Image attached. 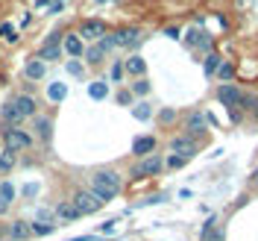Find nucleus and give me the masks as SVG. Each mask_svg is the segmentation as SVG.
I'll use <instances>...</instances> for the list:
<instances>
[{"label": "nucleus", "mask_w": 258, "mask_h": 241, "mask_svg": "<svg viewBox=\"0 0 258 241\" xmlns=\"http://www.w3.org/2000/svg\"><path fill=\"white\" fill-rule=\"evenodd\" d=\"M120 185H123V179L117 171H109V168H103V171H94L91 174V185H88V191L97 194L103 203H109L114 200L117 194H120Z\"/></svg>", "instance_id": "1"}, {"label": "nucleus", "mask_w": 258, "mask_h": 241, "mask_svg": "<svg viewBox=\"0 0 258 241\" xmlns=\"http://www.w3.org/2000/svg\"><path fill=\"white\" fill-rule=\"evenodd\" d=\"M74 206H77V212L80 215H94V212L103 209V200L97 197V194H91L88 188H80V191L74 194V200H71Z\"/></svg>", "instance_id": "2"}, {"label": "nucleus", "mask_w": 258, "mask_h": 241, "mask_svg": "<svg viewBox=\"0 0 258 241\" xmlns=\"http://www.w3.org/2000/svg\"><path fill=\"white\" fill-rule=\"evenodd\" d=\"M59 56H62V32H50L47 38H44V44H41L38 59L47 65V62H56Z\"/></svg>", "instance_id": "3"}, {"label": "nucleus", "mask_w": 258, "mask_h": 241, "mask_svg": "<svg viewBox=\"0 0 258 241\" xmlns=\"http://www.w3.org/2000/svg\"><path fill=\"white\" fill-rule=\"evenodd\" d=\"M161 171H164V159L153 153V156H147V159H141L138 165H135L132 177H138V179L141 177H156V174H161Z\"/></svg>", "instance_id": "4"}, {"label": "nucleus", "mask_w": 258, "mask_h": 241, "mask_svg": "<svg viewBox=\"0 0 258 241\" xmlns=\"http://www.w3.org/2000/svg\"><path fill=\"white\" fill-rule=\"evenodd\" d=\"M3 141H6V150H27V147L32 144V138L24 132V129H18V127H9L6 132H3Z\"/></svg>", "instance_id": "5"}, {"label": "nucleus", "mask_w": 258, "mask_h": 241, "mask_svg": "<svg viewBox=\"0 0 258 241\" xmlns=\"http://www.w3.org/2000/svg\"><path fill=\"white\" fill-rule=\"evenodd\" d=\"M112 47H114V44H112V35L100 38L97 44H91V47L85 50V62H88V65H100L103 59H106V53H109Z\"/></svg>", "instance_id": "6"}, {"label": "nucleus", "mask_w": 258, "mask_h": 241, "mask_svg": "<svg viewBox=\"0 0 258 241\" xmlns=\"http://www.w3.org/2000/svg\"><path fill=\"white\" fill-rule=\"evenodd\" d=\"M197 150H200V144L194 141L191 135H176V138L170 141V153H176V156H185V159L197 156Z\"/></svg>", "instance_id": "7"}, {"label": "nucleus", "mask_w": 258, "mask_h": 241, "mask_svg": "<svg viewBox=\"0 0 258 241\" xmlns=\"http://www.w3.org/2000/svg\"><path fill=\"white\" fill-rule=\"evenodd\" d=\"M241 97H243V91L238 88V85H232V82H223V85L217 88V100H220L223 106H229V112L241 103Z\"/></svg>", "instance_id": "8"}, {"label": "nucleus", "mask_w": 258, "mask_h": 241, "mask_svg": "<svg viewBox=\"0 0 258 241\" xmlns=\"http://www.w3.org/2000/svg\"><path fill=\"white\" fill-rule=\"evenodd\" d=\"M77 35L82 41H100V38H106V24L103 21H85Z\"/></svg>", "instance_id": "9"}, {"label": "nucleus", "mask_w": 258, "mask_h": 241, "mask_svg": "<svg viewBox=\"0 0 258 241\" xmlns=\"http://www.w3.org/2000/svg\"><path fill=\"white\" fill-rule=\"evenodd\" d=\"M138 41H141V32L135 30V27H126V30L112 32V44L114 47H135Z\"/></svg>", "instance_id": "10"}, {"label": "nucleus", "mask_w": 258, "mask_h": 241, "mask_svg": "<svg viewBox=\"0 0 258 241\" xmlns=\"http://www.w3.org/2000/svg\"><path fill=\"white\" fill-rule=\"evenodd\" d=\"M32 127H35V135H38L44 144L53 138V121H50L47 115H35V118H32Z\"/></svg>", "instance_id": "11"}, {"label": "nucleus", "mask_w": 258, "mask_h": 241, "mask_svg": "<svg viewBox=\"0 0 258 241\" xmlns=\"http://www.w3.org/2000/svg\"><path fill=\"white\" fill-rule=\"evenodd\" d=\"M153 150H156V138H153V135H141V138H135V141H132V153H135V156H141V159L153 156Z\"/></svg>", "instance_id": "12"}, {"label": "nucleus", "mask_w": 258, "mask_h": 241, "mask_svg": "<svg viewBox=\"0 0 258 241\" xmlns=\"http://www.w3.org/2000/svg\"><path fill=\"white\" fill-rule=\"evenodd\" d=\"M12 103H15V109L21 118H35V100L30 94H18L12 97Z\"/></svg>", "instance_id": "13"}, {"label": "nucleus", "mask_w": 258, "mask_h": 241, "mask_svg": "<svg viewBox=\"0 0 258 241\" xmlns=\"http://www.w3.org/2000/svg\"><path fill=\"white\" fill-rule=\"evenodd\" d=\"M62 50L68 53V56H74V59L85 53V47H82V38H80V35H64V41H62Z\"/></svg>", "instance_id": "14"}, {"label": "nucleus", "mask_w": 258, "mask_h": 241, "mask_svg": "<svg viewBox=\"0 0 258 241\" xmlns=\"http://www.w3.org/2000/svg\"><path fill=\"white\" fill-rule=\"evenodd\" d=\"M21 121H24V118L18 115L15 103H12V100H6V103H3V124H6V129H9V127H21Z\"/></svg>", "instance_id": "15"}, {"label": "nucleus", "mask_w": 258, "mask_h": 241, "mask_svg": "<svg viewBox=\"0 0 258 241\" xmlns=\"http://www.w3.org/2000/svg\"><path fill=\"white\" fill-rule=\"evenodd\" d=\"M56 218H59V221H77V218H82V215L77 212V206H74L71 200H62V203L56 206Z\"/></svg>", "instance_id": "16"}, {"label": "nucleus", "mask_w": 258, "mask_h": 241, "mask_svg": "<svg viewBox=\"0 0 258 241\" xmlns=\"http://www.w3.org/2000/svg\"><path fill=\"white\" fill-rule=\"evenodd\" d=\"M24 74H27V80H41L47 74V65L41 62V59H30L27 68H24Z\"/></svg>", "instance_id": "17"}, {"label": "nucleus", "mask_w": 258, "mask_h": 241, "mask_svg": "<svg viewBox=\"0 0 258 241\" xmlns=\"http://www.w3.org/2000/svg\"><path fill=\"white\" fill-rule=\"evenodd\" d=\"M9 235H12V241H24L32 235V226L27 224V221H15L12 224V229H9Z\"/></svg>", "instance_id": "18"}, {"label": "nucleus", "mask_w": 258, "mask_h": 241, "mask_svg": "<svg viewBox=\"0 0 258 241\" xmlns=\"http://www.w3.org/2000/svg\"><path fill=\"white\" fill-rule=\"evenodd\" d=\"M203 132H206V115L194 112L188 118V135H203Z\"/></svg>", "instance_id": "19"}, {"label": "nucleus", "mask_w": 258, "mask_h": 241, "mask_svg": "<svg viewBox=\"0 0 258 241\" xmlns=\"http://www.w3.org/2000/svg\"><path fill=\"white\" fill-rule=\"evenodd\" d=\"M123 71H129V74H135V77H144V71H147V65L141 56H129L126 65H123Z\"/></svg>", "instance_id": "20"}, {"label": "nucleus", "mask_w": 258, "mask_h": 241, "mask_svg": "<svg viewBox=\"0 0 258 241\" xmlns=\"http://www.w3.org/2000/svg\"><path fill=\"white\" fill-rule=\"evenodd\" d=\"M15 162H18L15 150H3V153H0V174H9V171L15 168Z\"/></svg>", "instance_id": "21"}, {"label": "nucleus", "mask_w": 258, "mask_h": 241, "mask_svg": "<svg viewBox=\"0 0 258 241\" xmlns=\"http://www.w3.org/2000/svg\"><path fill=\"white\" fill-rule=\"evenodd\" d=\"M64 94H68V88H64V82H50V88H47V97L50 100H64Z\"/></svg>", "instance_id": "22"}, {"label": "nucleus", "mask_w": 258, "mask_h": 241, "mask_svg": "<svg viewBox=\"0 0 258 241\" xmlns=\"http://www.w3.org/2000/svg\"><path fill=\"white\" fill-rule=\"evenodd\" d=\"M185 41H188V44H203V47H209V35H206V32H200V30H191L188 32V35H185Z\"/></svg>", "instance_id": "23"}, {"label": "nucleus", "mask_w": 258, "mask_h": 241, "mask_svg": "<svg viewBox=\"0 0 258 241\" xmlns=\"http://www.w3.org/2000/svg\"><path fill=\"white\" fill-rule=\"evenodd\" d=\"M88 94L94 97V100H103V97L109 94V85H106V82H91V85H88Z\"/></svg>", "instance_id": "24"}, {"label": "nucleus", "mask_w": 258, "mask_h": 241, "mask_svg": "<svg viewBox=\"0 0 258 241\" xmlns=\"http://www.w3.org/2000/svg\"><path fill=\"white\" fill-rule=\"evenodd\" d=\"M0 200H6V203L15 200V185L12 182H0Z\"/></svg>", "instance_id": "25"}, {"label": "nucleus", "mask_w": 258, "mask_h": 241, "mask_svg": "<svg viewBox=\"0 0 258 241\" xmlns=\"http://www.w3.org/2000/svg\"><path fill=\"white\" fill-rule=\"evenodd\" d=\"M56 229V224H44V221H35L32 224V235H50Z\"/></svg>", "instance_id": "26"}, {"label": "nucleus", "mask_w": 258, "mask_h": 241, "mask_svg": "<svg viewBox=\"0 0 258 241\" xmlns=\"http://www.w3.org/2000/svg\"><path fill=\"white\" fill-rule=\"evenodd\" d=\"M214 71H220V56H217V53H209V56H206V74H214Z\"/></svg>", "instance_id": "27"}, {"label": "nucleus", "mask_w": 258, "mask_h": 241, "mask_svg": "<svg viewBox=\"0 0 258 241\" xmlns=\"http://www.w3.org/2000/svg\"><path fill=\"white\" fill-rule=\"evenodd\" d=\"M132 115H135V118H138V121H147V118H150V115H153V109H150V103H138V106H135V109H132Z\"/></svg>", "instance_id": "28"}, {"label": "nucleus", "mask_w": 258, "mask_h": 241, "mask_svg": "<svg viewBox=\"0 0 258 241\" xmlns=\"http://www.w3.org/2000/svg\"><path fill=\"white\" fill-rule=\"evenodd\" d=\"M132 91H135V94H150V82L141 77L138 82H132Z\"/></svg>", "instance_id": "29"}, {"label": "nucleus", "mask_w": 258, "mask_h": 241, "mask_svg": "<svg viewBox=\"0 0 258 241\" xmlns=\"http://www.w3.org/2000/svg\"><path fill=\"white\" fill-rule=\"evenodd\" d=\"M241 103H243V109H252V112L258 109V97H252V94H243Z\"/></svg>", "instance_id": "30"}, {"label": "nucleus", "mask_w": 258, "mask_h": 241, "mask_svg": "<svg viewBox=\"0 0 258 241\" xmlns=\"http://www.w3.org/2000/svg\"><path fill=\"white\" fill-rule=\"evenodd\" d=\"M173 118H176V112H173V109H161V112H159V121H161V124H170Z\"/></svg>", "instance_id": "31"}, {"label": "nucleus", "mask_w": 258, "mask_h": 241, "mask_svg": "<svg viewBox=\"0 0 258 241\" xmlns=\"http://www.w3.org/2000/svg\"><path fill=\"white\" fill-rule=\"evenodd\" d=\"M185 156H176V153H173V156H170V159H167V168H182V165H185Z\"/></svg>", "instance_id": "32"}, {"label": "nucleus", "mask_w": 258, "mask_h": 241, "mask_svg": "<svg viewBox=\"0 0 258 241\" xmlns=\"http://www.w3.org/2000/svg\"><path fill=\"white\" fill-rule=\"evenodd\" d=\"M217 77H220V80H232V65H220V71H217Z\"/></svg>", "instance_id": "33"}, {"label": "nucleus", "mask_w": 258, "mask_h": 241, "mask_svg": "<svg viewBox=\"0 0 258 241\" xmlns=\"http://www.w3.org/2000/svg\"><path fill=\"white\" fill-rule=\"evenodd\" d=\"M120 77H123V65L117 62V65H112V80L117 82V80H120Z\"/></svg>", "instance_id": "34"}, {"label": "nucleus", "mask_w": 258, "mask_h": 241, "mask_svg": "<svg viewBox=\"0 0 258 241\" xmlns=\"http://www.w3.org/2000/svg\"><path fill=\"white\" fill-rule=\"evenodd\" d=\"M68 71H71L74 77H80V74H82V65L80 62H68Z\"/></svg>", "instance_id": "35"}, {"label": "nucleus", "mask_w": 258, "mask_h": 241, "mask_svg": "<svg viewBox=\"0 0 258 241\" xmlns=\"http://www.w3.org/2000/svg\"><path fill=\"white\" fill-rule=\"evenodd\" d=\"M117 103H123V106L132 103V94H129V91H120V94H117Z\"/></svg>", "instance_id": "36"}, {"label": "nucleus", "mask_w": 258, "mask_h": 241, "mask_svg": "<svg viewBox=\"0 0 258 241\" xmlns=\"http://www.w3.org/2000/svg\"><path fill=\"white\" fill-rule=\"evenodd\" d=\"M0 35H6V38H15V35H12V27H9V24H3V27H0Z\"/></svg>", "instance_id": "37"}, {"label": "nucleus", "mask_w": 258, "mask_h": 241, "mask_svg": "<svg viewBox=\"0 0 258 241\" xmlns=\"http://www.w3.org/2000/svg\"><path fill=\"white\" fill-rule=\"evenodd\" d=\"M6 212H9V203H6V200H0V215H6Z\"/></svg>", "instance_id": "38"}, {"label": "nucleus", "mask_w": 258, "mask_h": 241, "mask_svg": "<svg viewBox=\"0 0 258 241\" xmlns=\"http://www.w3.org/2000/svg\"><path fill=\"white\" fill-rule=\"evenodd\" d=\"M255 185H258V174H255Z\"/></svg>", "instance_id": "39"}, {"label": "nucleus", "mask_w": 258, "mask_h": 241, "mask_svg": "<svg viewBox=\"0 0 258 241\" xmlns=\"http://www.w3.org/2000/svg\"><path fill=\"white\" fill-rule=\"evenodd\" d=\"M3 241H12V238H3Z\"/></svg>", "instance_id": "40"}, {"label": "nucleus", "mask_w": 258, "mask_h": 241, "mask_svg": "<svg viewBox=\"0 0 258 241\" xmlns=\"http://www.w3.org/2000/svg\"><path fill=\"white\" fill-rule=\"evenodd\" d=\"M100 3H106V0H100Z\"/></svg>", "instance_id": "41"}, {"label": "nucleus", "mask_w": 258, "mask_h": 241, "mask_svg": "<svg viewBox=\"0 0 258 241\" xmlns=\"http://www.w3.org/2000/svg\"><path fill=\"white\" fill-rule=\"evenodd\" d=\"M56 3H59V0H56Z\"/></svg>", "instance_id": "42"}]
</instances>
